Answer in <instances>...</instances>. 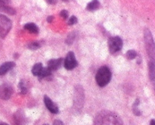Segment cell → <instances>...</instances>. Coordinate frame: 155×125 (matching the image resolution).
I'll use <instances>...</instances> for the list:
<instances>
[{
  "instance_id": "obj_1",
  "label": "cell",
  "mask_w": 155,
  "mask_h": 125,
  "mask_svg": "<svg viewBox=\"0 0 155 125\" xmlns=\"http://www.w3.org/2000/svg\"><path fill=\"white\" fill-rule=\"evenodd\" d=\"M94 125H123V121L117 114L103 111L95 117Z\"/></svg>"
},
{
  "instance_id": "obj_2",
  "label": "cell",
  "mask_w": 155,
  "mask_h": 125,
  "mask_svg": "<svg viewBox=\"0 0 155 125\" xmlns=\"http://www.w3.org/2000/svg\"><path fill=\"white\" fill-rule=\"evenodd\" d=\"M143 37H144V43L146 46V50L150 61L155 64V42L153 41L151 32L148 29H145L143 31Z\"/></svg>"
},
{
  "instance_id": "obj_3",
  "label": "cell",
  "mask_w": 155,
  "mask_h": 125,
  "mask_svg": "<svg viewBox=\"0 0 155 125\" xmlns=\"http://www.w3.org/2000/svg\"><path fill=\"white\" fill-rule=\"evenodd\" d=\"M111 79V71L107 66H103L98 70L96 74V81L100 87L107 85Z\"/></svg>"
},
{
  "instance_id": "obj_4",
  "label": "cell",
  "mask_w": 155,
  "mask_h": 125,
  "mask_svg": "<svg viewBox=\"0 0 155 125\" xmlns=\"http://www.w3.org/2000/svg\"><path fill=\"white\" fill-rule=\"evenodd\" d=\"M12 29V22L5 15H0V36L4 39Z\"/></svg>"
},
{
  "instance_id": "obj_5",
  "label": "cell",
  "mask_w": 155,
  "mask_h": 125,
  "mask_svg": "<svg viewBox=\"0 0 155 125\" xmlns=\"http://www.w3.org/2000/svg\"><path fill=\"white\" fill-rule=\"evenodd\" d=\"M108 45H109V49L110 53L114 54V53L117 52L121 50V48L123 47V41L120 37L116 36V37H113L110 39Z\"/></svg>"
},
{
  "instance_id": "obj_6",
  "label": "cell",
  "mask_w": 155,
  "mask_h": 125,
  "mask_svg": "<svg viewBox=\"0 0 155 125\" xmlns=\"http://www.w3.org/2000/svg\"><path fill=\"white\" fill-rule=\"evenodd\" d=\"M63 64H64V67L66 68V69L67 70H72L77 67V59H76L75 55H74L73 52H70L67 54Z\"/></svg>"
},
{
  "instance_id": "obj_7",
  "label": "cell",
  "mask_w": 155,
  "mask_h": 125,
  "mask_svg": "<svg viewBox=\"0 0 155 125\" xmlns=\"http://www.w3.org/2000/svg\"><path fill=\"white\" fill-rule=\"evenodd\" d=\"M13 93L12 86L8 84L0 85V98L2 100H8L11 98Z\"/></svg>"
},
{
  "instance_id": "obj_8",
  "label": "cell",
  "mask_w": 155,
  "mask_h": 125,
  "mask_svg": "<svg viewBox=\"0 0 155 125\" xmlns=\"http://www.w3.org/2000/svg\"><path fill=\"white\" fill-rule=\"evenodd\" d=\"M84 89L81 88V86L78 85L76 87L75 90V104H77V106L80 105L82 107L84 103Z\"/></svg>"
},
{
  "instance_id": "obj_9",
  "label": "cell",
  "mask_w": 155,
  "mask_h": 125,
  "mask_svg": "<svg viewBox=\"0 0 155 125\" xmlns=\"http://www.w3.org/2000/svg\"><path fill=\"white\" fill-rule=\"evenodd\" d=\"M44 104L46 105V107L47 108V109L50 111L51 113L53 114H57L59 113V108L58 107L56 106L54 103L51 101L50 98L46 95L44 96Z\"/></svg>"
},
{
  "instance_id": "obj_10",
  "label": "cell",
  "mask_w": 155,
  "mask_h": 125,
  "mask_svg": "<svg viewBox=\"0 0 155 125\" xmlns=\"http://www.w3.org/2000/svg\"><path fill=\"white\" fill-rule=\"evenodd\" d=\"M63 63V58H58V59H51L48 62V68H50L52 71H56L60 68V66Z\"/></svg>"
},
{
  "instance_id": "obj_11",
  "label": "cell",
  "mask_w": 155,
  "mask_h": 125,
  "mask_svg": "<svg viewBox=\"0 0 155 125\" xmlns=\"http://www.w3.org/2000/svg\"><path fill=\"white\" fill-rule=\"evenodd\" d=\"M15 64L12 61H7V62L3 63L2 64H1L0 66V75H4V74H6L9 71H10L11 69L15 67Z\"/></svg>"
},
{
  "instance_id": "obj_12",
  "label": "cell",
  "mask_w": 155,
  "mask_h": 125,
  "mask_svg": "<svg viewBox=\"0 0 155 125\" xmlns=\"http://www.w3.org/2000/svg\"><path fill=\"white\" fill-rule=\"evenodd\" d=\"M14 125H23L25 123V116L22 111H18L13 116Z\"/></svg>"
},
{
  "instance_id": "obj_13",
  "label": "cell",
  "mask_w": 155,
  "mask_h": 125,
  "mask_svg": "<svg viewBox=\"0 0 155 125\" xmlns=\"http://www.w3.org/2000/svg\"><path fill=\"white\" fill-rule=\"evenodd\" d=\"M100 6H101V3L98 0H93L91 2H89L87 5V9L88 11H96L99 9Z\"/></svg>"
},
{
  "instance_id": "obj_14",
  "label": "cell",
  "mask_w": 155,
  "mask_h": 125,
  "mask_svg": "<svg viewBox=\"0 0 155 125\" xmlns=\"http://www.w3.org/2000/svg\"><path fill=\"white\" fill-rule=\"evenodd\" d=\"M25 29L27 31H29L31 33H33V34H38L39 32V29H38L37 26L34 23H27L24 26Z\"/></svg>"
},
{
  "instance_id": "obj_15",
  "label": "cell",
  "mask_w": 155,
  "mask_h": 125,
  "mask_svg": "<svg viewBox=\"0 0 155 125\" xmlns=\"http://www.w3.org/2000/svg\"><path fill=\"white\" fill-rule=\"evenodd\" d=\"M43 64L41 63H37V64H35L32 68V74L35 76H39L40 73H41L42 70H43Z\"/></svg>"
},
{
  "instance_id": "obj_16",
  "label": "cell",
  "mask_w": 155,
  "mask_h": 125,
  "mask_svg": "<svg viewBox=\"0 0 155 125\" xmlns=\"http://www.w3.org/2000/svg\"><path fill=\"white\" fill-rule=\"evenodd\" d=\"M149 68V77L151 81L155 80V64L152 61H150L148 64Z\"/></svg>"
},
{
  "instance_id": "obj_17",
  "label": "cell",
  "mask_w": 155,
  "mask_h": 125,
  "mask_svg": "<svg viewBox=\"0 0 155 125\" xmlns=\"http://www.w3.org/2000/svg\"><path fill=\"white\" fill-rule=\"evenodd\" d=\"M51 74H52V71L47 67V68H43L41 73H40V74H39L38 77H39V78L41 79V78H46V77H49L50 75H51Z\"/></svg>"
},
{
  "instance_id": "obj_18",
  "label": "cell",
  "mask_w": 155,
  "mask_h": 125,
  "mask_svg": "<svg viewBox=\"0 0 155 125\" xmlns=\"http://www.w3.org/2000/svg\"><path fill=\"white\" fill-rule=\"evenodd\" d=\"M19 89H20V91L22 94L25 95V94L27 93V91H28L27 87H26V84L25 83V81H24L23 80L20 81V82H19Z\"/></svg>"
},
{
  "instance_id": "obj_19",
  "label": "cell",
  "mask_w": 155,
  "mask_h": 125,
  "mask_svg": "<svg viewBox=\"0 0 155 125\" xmlns=\"http://www.w3.org/2000/svg\"><path fill=\"white\" fill-rule=\"evenodd\" d=\"M1 10L3 11V12H6V13L9 14V15H15V10L13 9V8H12L11 6H9V5H7V6H5L3 7V8H2L1 9Z\"/></svg>"
},
{
  "instance_id": "obj_20",
  "label": "cell",
  "mask_w": 155,
  "mask_h": 125,
  "mask_svg": "<svg viewBox=\"0 0 155 125\" xmlns=\"http://www.w3.org/2000/svg\"><path fill=\"white\" fill-rule=\"evenodd\" d=\"M75 38H76L75 32H71V33H70V34H69V36H67V40H66V42H67V44L70 45L73 44V41H74Z\"/></svg>"
},
{
  "instance_id": "obj_21",
  "label": "cell",
  "mask_w": 155,
  "mask_h": 125,
  "mask_svg": "<svg viewBox=\"0 0 155 125\" xmlns=\"http://www.w3.org/2000/svg\"><path fill=\"white\" fill-rule=\"evenodd\" d=\"M138 105H139V100L137 99L136 102H135V103L133 105V111L135 115H137V116H140V115L141 114V112H140V110L138 109Z\"/></svg>"
},
{
  "instance_id": "obj_22",
  "label": "cell",
  "mask_w": 155,
  "mask_h": 125,
  "mask_svg": "<svg viewBox=\"0 0 155 125\" xmlns=\"http://www.w3.org/2000/svg\"><path fill=\"white\" fill-rule=\"evenodd\" d=\"M137 56V54L136 51H134V50H129V51L127 52V58L129 60L134 59Z\"/></svg>"
},
{
  "instance_id": "obj_23",
  "label": "cell",
  "mask_w": 155,
  "mask_h": 125,
  "mask_svg": "<svg viewBox=\"0 0 155 125\" xmlns=\"http://www.w3.org/2000/svg\"><path fill=\"white\" fill-rule=\"evenodd\" d=\"M27 47L28 48L31 49V50H36V49L40 48V45H39V43L36 42H33L29 43L27 45Z\"/></svg>"
},
{
  "instance_id": "obj_24",
  "label": "cell",
  "mask_w": 155,
  "mask_h": 125,
  "mask_svg": "<svg viewBox=\"0 0 155 125\" xmlns=\"http://www.w3.org/2000/svg\"><path fill=\"white\" fill-rule=\"evenodd\" d=\"M9 3H10V0H0V9L9 5Z\"/></svg>"
},
{
  "instance_id": "obj_25",
  "label": "cell",
  "mask_w": 155,
  "mask_h": 125,
  "mask_svg": "<svg viewBox=\"0 0 155 125\" xmlns=\"http://www.w3.org/2000/svg\"><path fill=\"white\" fill-rule=\"evenodd\" d=\"M77 23V19L76 16H74V15H73V16H71L70 19V20H69L68 22V25L69 26H73V25H74V24Z\"/></svg>"
},
{
  "instance_id": "obj_26",
  "label": "cell",
  "mask_w": 155,
  "mask_h": 125,
  "mask_svg": "<svg viewBox=\"0 0 155 125\" xmlns=\"http://www.w3.org/2000/svg\"><path fill=\"white\" fill-rule=\"evenodd\" d=\"M68 15H69L68 12H67V10H62L61 12H60V16H61L63 19H67V17H68Z\"/></svg>"
},
{
  "instance_id": "obj_27",
  "label": "cell",
  "mask_w": 155,
  "mask_h": 125,
  "mask_svg": "<svg viewBox=\"0 0 155 125\" xmlns=\"http://www.w3.org/2000/svg\"><path fill=\"white\" fill-rule=\"evenodd\" d=\"M53 125H63V123L60 120H56L53 122Z\"/></svg>"
},
{
  "instance_id": "obj_28",
  "label": "cell",
  "mask_w": 155,
  "mask_h": 125,
  "mask_svg": "<svg viewBox=\"0 0 155 125\" xmlns=\"http://www.w3.org/2000/svg\"><path fill=\"white\" fill-rule=\"evenodd\" d=\"M46 2L50 5H55L57 2V0H46Z\"/></svg>"
},
{
  "instance_id": "obj_29",
  "label": "cell",
  "mask_w": 155,
  "mask_h": 125,
  "mask_svg": "<svg viewBox=\"0 0 155 125\" xmlns=\"http://www.w3.org/2000/svg\"><path fill=\"white\" fill-rule=\"evenodd\" d=\"M53 19H54V18H53V16H52V15H50V16H49V17L47 18V22H53Z\"/></svg>"
},
{
  "instance_id": "obj_30",
  "label": "cell",
  "mask_w": 155,
  "mask_h": 125,
  "mask_svg": "<svg viewBox=\"0 0 155 125\" xmlns=\"http://www.w3.org/2000/svg\"><path fill=\"white\" fill-rule=\"evenodd\" d=\"M150 125H155V120L154 119H152L150 121Z\"/></svg>"
},
{
  "instance_id": "obj_31",
  "label": "cell",
  "mask_w": 155,
  "mask_h": 125,
  "mask_svg": "<svg viewBox=\"0 0 155 125\" xmlns=\"http://www.w3.org/2000/svg\"><path fill=\"white\" fill-rule=\"evenodd\" d=\"M0 125H9V124H7V123H0Z\"/></svg>"
},
{
  "instance_id": "obj_32",
  "label": "cell",
  "mask_w": 155,
  "mask_h": 125,
  "mask_svg": "<svg viewBox=\"0 0 155 125\" xmlns=\"http://www.w3.org/2000/svg\"><path fill=\"white\" fill-rule=\"evenodd\" d=\"M153 88H154V91H155V82H154V85H153Z\"/></svg>"
},
{
  "instance_id": "obj_33",
  "label": "cell",
  "mask_w": 155,
  "mask_h": 125,
  "mask_svg": "<svg viewBox=\"0 0 155 125\" xmlns=\"http://www.w3.org/2000/svg\"><path fill=\"white\" fill-rule=\"evenodd\" d=\"M43 125H49V124H47V123H45V124H43Z\"/></svg>"
},
{
  "instance_id": "obj_34",
  "label": "cell",
  "mask_w": 155,
  "mask_h": 125,
  "mask_svg": "<svg viewBox=\"0 0 155 125\" xmlns=\"http://www.w3.org/2000/svg\"><path fill=\"white\" fill-rule=\"evenodd\" d=\"M63 1H67V0H63Z\"/></svg>"
}]
</instances>
